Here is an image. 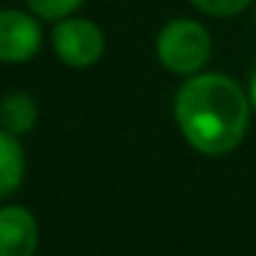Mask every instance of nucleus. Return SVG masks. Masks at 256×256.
Instances as JSON below:
<instances>
[{
	"label": "nucleus",
	"mask_w": 256,
	"mask_h": 256,
	"mask_svg": "<svg viewBox=\"0 0 256 256\" xmlns=\"http://www.w3.org/2000/svg\"><path fill=\"white\" fill-rule=\"evenodd\" d=\"M250 110L245 88L220 72L184 78L174 100V118L184 140L206 157L228 154L242 144Z\"/></svg>",
	"instance_id": "nucleus-1"
},
{
	"label": "nucleus",
	"mask_w": 256,
	"mask_h": 256,
	"mask_svg": "<svg viewBox=\"0 0 256 256\" xmlns=\"http://www.w3.org/2000/svg\"><path fill=\"white\" fill-rule=\"evenodd\" d=\"M157 61L179 78H193L212 56V39L196 20H171L157 34Z\"/></svg>",
	"instance_id": "nucleus-2"
},
{
	"label": "nucleus",
	"mask_w": 256,
	"mask_h": 256,
	"mask_svg": "<svg viewBox=\"0 0 256 256\" xmlns=\"http://www.w3.org/2000/svg\"><path fill=\"white\" fill-rule=\"evenodd\" d=\"M52 50L66 66L88 69L105 56V34L86 17H64L52 28Z\"/></svg>",
	"instance_id": "nucleus-3"
},
{
	"label": "nucleus",
	"mask_w": 256,
	"mask_h": 256,
	"mask_svg": "<svg viewBox=\"0 0 256 256\" xmlns=\"http://www.w3.org/2000/svg\"><path fill=\"white\" fill-rule=\"evenodd\" d=\"M42 47V25L34 12L0 8V64H25Z\"/></svg>",
	"instance_id": "nucleus-4"
},
{
	"label": "nucleus",
	"mask_w": 256,
	"mask_h": 256,
	"mask_svg": "<svg viewBox=\"0 0 256 256\" xmlns=\"http://www.w3.org/2000/svg\"><path fill=\"white\" fill-rule=\"evenodd\" d=\"M39 248V223L25 206L0 210V256H34Z\"/></svg>",
	"instance_id": "nucleus-5"
},
{
	"label": "nucleus",
	"mask_w": 256,
	"mask_h": 256,
	"mask_svg": "<svg viewBox=\"0 0 256 256\" xmlns=\"http://www.w3.org/2000/svg\"><path fill=\"white\" fill-rule=\"evenodd\" d=\"M25 179V149L17 135L0 130V201L20 190Z\"/></svg>",
	"instance_id": "nucleus-6"
},
{
	"label": "nucleus",
	"mask_w": 256,
	"mask_h": 256,
	"mask_svg": "<svg viewBox=\"0 0 256 256\" xmlns=\"http://www.w3.org/2000/svg\"><path fill=\"white\" fill-rule=\"evenodd\" d=\"M36 122H39V105L25 91H14L0 102V130L20 138V135H28Z\"/></svg>",
	"instance_id": "nucleus-7"
},
{
	"label": "nucleus",
	"mask_w": 256,
	"mask_h": 256,
	"mask_svg": "<svg viewBox=\"0 0 256 256\" xmlns=\"http://www.w3.org/2000/svg\"><path fill=\"white\" fill-rule=\"evenodd\" d=\"M25 3H28V8L39 20H52V22H58V20H64V17H72L86 0H25Z\"/></svg>",
	"instance_id": "nucleus-8"
},
{
	"label": "nucleus",
	"mask_w": 256,
	"mask_h": 256,
	"mask_svg": "<svg viewBox=\"0 0 256 256\" xmlns=\"http://www.w3.org/2000/svg\"><path fill=\"white\" fill-rule=\"evenodd\" d=\"M201 14L206 17H218V20H228L242 14L250 6V0H190Z\"/></svg>",
	"instance_id": "nucleus-9"
},
{
	"label": "nucleus",
	"mask_w": 256,
	"mask_h": 256,
	"mask_svg": "<svg viewBox=\"0 0 256 256\" xmlns=\"http://www.w3.org/2000/svg\"><path fill=\"white\" fill-rule=\"evenodd\" d=\"M248 96H250V108H254V113H256V69H254V74H250V86H248Z\"/></svg>",
	"instance_id": "nucleus-10"
}]
</instances>
